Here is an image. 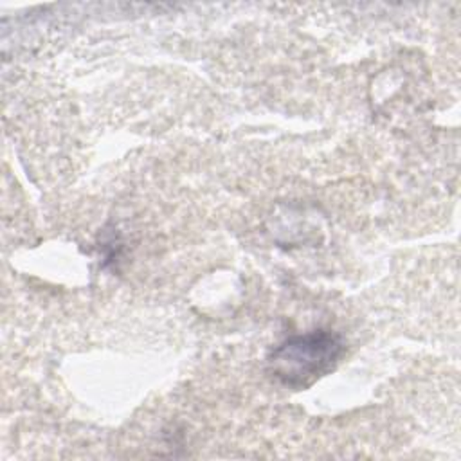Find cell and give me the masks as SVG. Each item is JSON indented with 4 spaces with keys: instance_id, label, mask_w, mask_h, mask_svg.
Segmentation results:
<instances>
[{
    "instance_id": "6da1fadb",
    "label": "cell",
    "mask_w": 461,
    "mask_h": 461,
    "mask_svg": "<svg viewBox=\"0 0 461 461\" xmlns=\"http://www.w3.org/2000/svg\"><path fill=\"white\" fill-rule=\"evenodd\" d=\"M344 342L331 330H313L283 340L268 357V375L290 389H304L335 367Z\"/></svg>"
}]
</instances>
